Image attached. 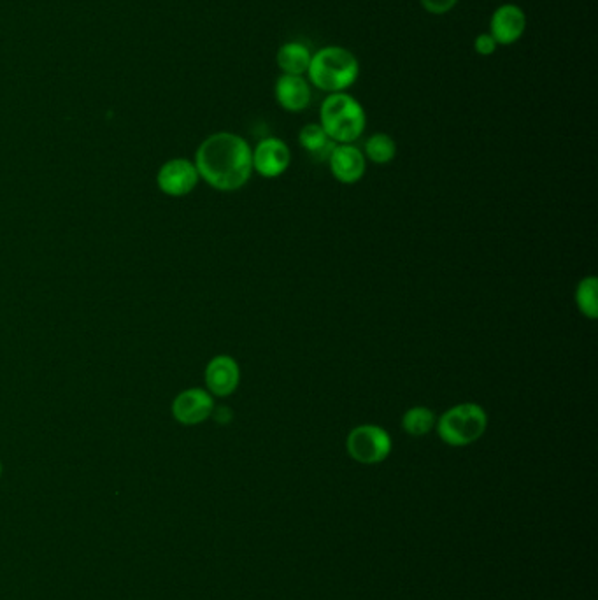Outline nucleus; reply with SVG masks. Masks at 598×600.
<instances>
[{"label": "nucleus", "instance_id": "obj_1", "mask_svg": "<svg viewBox=\"0 0 598 600\" xmlns=\"http://www.w3.org/2000/svg\"><path fill=\"white\" fill-rule=\"evenodd\" d=\"M199 176L220 192L243 188L253 172V150L244 137L218 132L204 139L195 155Z\"/></svg>", "mask_w": 598, "mask_h": 600}, {"label": "nucleus", "instance_id": "obj_2", "mask_svg": "<svg viewBox=\"0 0 598 600\" xmlns=\"http://www.w3.org/2000/svg\"><path fill=\"white\" fill-rule=\"evenodd\" d=\"M306 78L321 92H348L360 78V62L355 53L344 46H323L314 51Z\"/></svg>", "mask_w": 598, "mask_h": 600}, {"label": "nucleus", "instance_id": "obj_3", "mask_svg": "<svg viewBox=\"0 0 598 600\" xmlns=\"http://www.w3.org/2000/svg\"><path fill=\"white\" fill-rule=\"evenodd\" d=\"M320 125L335 144H355L365 132L367 115L351 93H328L321 102Z\"/></svg>", "mask_w": 598, "mask_h": 600}, {"label": "nucleus", "instance_id": "obj_4", "mask_svg": "<svg viewBox=\"0 0 598 600\" xmlns=\"http://www.w3.org/2000/svg\"><path fill=\"white\" fill-rule=\"evenodd\" d=\"M437 434L444 443L455 448L469 446L479 441L488 429V415L479 404L465 402L448 409L437 420Z\"/></svg>", "mask_w": 598, "mask_h": 600}, {"label": "nucleus", "instance_id": "obj_5", "mask_svg": "<svg viewBox=\"0 0 598 600\" xmlns=\"http://www.w3.org/2000/svg\"><path fill=\"white\" fill-rule=\"evenodd\" d=\"M346 448L360 464H381L392 453V436L379 425H360L349 432Z\"/></svg>", "mask_w": 598, "mask_h": 600}, {"label": "nucleus", "instance_id": "obj_6", "mask_svg": "<svg viewBox=\"0 0 598 600\" xmlns=\"http://www.w3.org/2000/svg\"><path fill=\"white\" fill-rule=\"evenodd\" d=\"M527 13L518 4L507 2L493 11L490 34L499 46H513L527 32Z\"/></svg>", "mask_w": 598, "mask_h": 600}, {"label": "nucleus", "instance_id": "obj_7", "mask_svg": "<svg viewBox=\"0 0 598 600\" xmlns=\"http://www.w3.org/2000/svg\"><path fill=\"white\" fill-rule=\"evenodd\" d=\"M292 164V151L278 137H267L253 150V171L264 178H279Z\"/></svg>", "mask_w": 598, "mask_h": 600}, {"label": "nucleus", "instance_id": "obj_8", "mask_svg": "<svg viewBox=\"0 0 598 600\" xmlns=\"http://www.w3.org/2000/svg\"><path fill=\"white\" fill-rule=\"evenodd\" d=\"M199 171L186 158H172L158 171L157 181L162 192L171 197H183L199 183Z\"/></svg>", "mask_w": 598, "mask_h": 600}, {"label": "nucleus", "instance_id": "obj_9", "mask_svg": "<svg viewBox=\"0 0 598 600\" xmlns=\"http://www.w3.org/2000/svg\"><path fill=\"white\" fill-rule=\"evenodd\" d=\"M213 413V395L200 388H190L179 393L172 404V415L183 425H199L206 422Z\"/></svg>", "mask_w": 598, "mask_h": 600}, {"label": "nucleus", "instance_id": "obj_10", "mask_svg": "<svg viewBox=\"0 0 598 600\" xmlns=\"http://www.w3.org/2000/svg\"><path fill=\"white\" fill-rule=\"evenodd\" d=\"M328 165L337 181L344 185H353L364 178L367 158L364 151L356 148L355 144H335L328 157Z\"/></svg>", "mask_w": 598, "mask_h": 600}, {"label": "nucleus", "instance_id": "obj_11", "mask_svg": "<svg viewBox=\"0 0 598 600\" xmlns=\"http://www.w3.org/2000/svg\"><path fill=\"white\" fill-rule=\"evenodd\" d=\"M274 97L288 113H302L311 106L313 90L306 76L281 74L274 85Z\"/></svg>", "mask_w": 598, "mask_h": 600}, {"label": "nucleus", "instance_id": "obj_12", "mask_svg": "<svg viewBox=\"0 0 598 600\" xmlns=\"http://www.w3.org/2000/svg\"><path fill=\"white\" fill-rule=\"evenodd\" d=\"M241 381V369L228 355L214 357L206 367V385L216 397H228L237 390Z\"/></svg>", "mask_w": 598, "mask_h": 600}, {"label": "nucleus", "instance_id": "obj_13", "mask_svg": "<svg viewBox=\"0 0 598 600\" xmlns=\"http://www.w3.org/2000/svg\"><path fill=\"white\" fill-rule=\"evenodd\" d=\"M313 58V51L302 41H288L279 46L276 53V64L281 74L288 76H306L309 64Z\"/></svg>", "mask_w": 598, "mask_h": 600}, {"label": "nucleus", "instance_id": "obj_14", "mask_svg": "<svg viewBox=\"0 0 598 600\" xmlns=\"http://www.w3.org/2000/svg\"><path fill=\"white\" fill-rule=\"evenodd\" d=\"M299 144L316 162H328V157L335 148L334 141L321 129L320 123H307L306 127H302L299 132Z\"/></svg>", "mask_w": 598, "mask_h": 600}, {"label": "nucleus", "instance_id": "obj_15", "mask_svg": "<svg viewBox=\"0 0 598 600\" xmlns=\"http://www.w3.org/2000/svg\"><path fill=\"white\" fill-rule=\"evenodd\" d=\"M364 155L367 160H371L374 164H390L397 157V143L393 141L392 136L383 134V132L372 134L365 141Z\"/></svg>", "mask_w": 598, "mask_h": 600}, {"label": "nucleus", "instance_id": "obj_16", "mask_svg": "<svg viewBox=\"0 0 598 600\" xmlns=\"http://www.w3.org/2000/svg\"><path fill=\"white\" fill-rule=\"evenodd\" d=\"M435 425H437V418H435L434 411L425 406L407 409L406 415L402 416V427L409 436H427L430 430L435 429Z\"/></svg>", "mask_w": 598, "mask_h": 600}, {"label": "nucleus", "instance_id": "obj_17", "mask_svg": "<svg viewBox=\"0 0 598 600\" xmlns=\"http://www.w3.org/2000/svg\"><path fill=\"white\" fill-rule=\"evenodd\" d=\"M598 281L597 278H584L576 290V304L583 316L590 320L598 318V300H597Z\"/></svg>", "mask_w": 598, "mask_h": 600}, {"label": "nucleus", "instance_id": "obj_18", "mask_svg": "<svg viewBox=\"0 0 598 600\" xmlns=\"http://www.w3.org/2000/svg\"><path fill=\"white\" fill-rule=\"evenodd\" d=\"M460 0H420L421 8L427 11L428 15L444 16L451 13L456 8Z\"/></svg>", "mask_w": 598, "mask_h": 600}, {"label": "nucleus", "instance_id": "obj_19", "mask_svg": "<svg viewBox=\"0 0 598 600\" xmlns=\"http://www.w3.org/2000/svg\"><path fill=\"white\" fill-rule=\"evenodd\" d=\"M474 50L481 57H492L493 53L499 50V44L493 39L490 32H483L474 39Z\"/></svg>", "mask_w": 598, "mask_h": 600}, {"label": "nucleus", "instance_id": "obj_20", "mask_svg": "<svg viewBox=\"0 0 598 600\" xmlns=\"http://www.w3.org/2000/svg\"><path fill=\"white\" fill-rule=\"evenodd\" d=\"M0 474H2V464H0Z\"/></svg>", "mask_w": 598, "mask_h": 600}]
</instances>
